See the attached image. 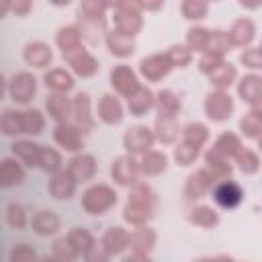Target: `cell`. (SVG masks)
I'll return each mask as SVG.
<instances>
[{
  "label": "cell",
  "mask_w": 262,
  "mask_h": 262,
  "mask_svg": "<svg viewBox=\"0 0 262 262\" xmlns=\"http://www.w3.org/2000/svg\"><path fill=\"white\" fill-rule=\"evenodd\" d=\"M156 207H158V194L154 192V188L147 182L137 180L131 186L127 203L123 207V219L135 227L145 225L154 217Z\"/></svg>",
  "instance_id": "1"
},
{
  "label": "cell",
  "mask_w": 262,
  "mask_h": 262,
  "mask_svg": "<svg viewBox=\"0 0 262 262\" xmlns=\"http://www.w3.org/2000/svg\"><path fill=\"white\" fill-rule=\"evenodd\" d=\"M106 2L98 0H86L78 8V33L82 41H88L90 45H96L102 35H106Z\"/></svg>",
  "instance_id": "2"
},
{
  "label": "cell",
  "mask_w": 262,
  "mask_h": 262,
  "mask_svg": "<svg viewBox=\"0 0 262 262\" xmlns=\"http://www.w3.org/2000/svg\"><path fill=\"white\" fill-rule=\"evenodd\" d=\"M106 8H113V25L115 31L127 35V37H135L141 27H143V14L137 8V2H129V0H121V2H106Z\"/></svg>",
  "instance_id": "3"
},
{
  "label": "cell",
  "mask_w": 262,
  "mask_h": 262,
  "mask_svg": "<svg viewBox=\"0 0 262 262\" xmlns=\"http://www.w3.org/2000/svg\"><path fill=\"white\" fill-rule=\"evenodd\" d=\"M117 201H119L117 190L104 182L90 184L82 192V209L88 215H104L106 211H111L117 205Z\"/></svg>",
  "instance_id": "4"
},
{
  "label": "cell",
  "mask_w": 262,
  "mask_h": 262,
  "mask_svg": "<svg viewBox=\"0 0 262 262\" xmlns=\"http://www.w3.org/2000/svg\"><path fill=\"white\" fill-rule=\"evenodd\" d=\"M139 176H141V172H139V162L135 160V156L123 154V156L113 160V164H111V178L119 186H133L139 180Z\"/></svg>",
  "instance_id": "5"
},
{
  "label": "cell",
  "mask_w": 262,
  "mask_h": 262,
  "mask_svg": "<svg viewBox=\"0 0 262 262\" xmlns=\"http://www.w3.org/2000/svg\"><path fill=\"white\" fill-rule=\"evenodd\" d=\"M233 113V98L227 90H211L205 96V115L211 121H227Z\"/></svg>",
  "instance_id": "6"
},
{
  "label": "cell",
  "mask_w": 262,
  "mask_h": 262,
  "mask_svg": "<svg viewBox=\"0 0 262 262\" xmlns=\"http://www.w3.org/2000/svg\"><path fill=\"white\" fill-rule=\"evenodd\" d=\"M154 141H156L154 131L147 125H133L123 135V145L131 156H143L145 151L151 149Z\"/></svg>",
  "instance_id": "7"
},
{
  "label": "cell",
  "mask_w": 262,
  "mask_h": 262,
  "mask_svg": "<svg viewBox=\"0 0 262 262\" xmlns=\"http://www.w3.org/2000/svg\"><path fill=\"white\" fill-rule=\"evenodd\" d=\"M37 92V78L31 72H16L8 82V94L16 104H29Z\"/></svg>",
  "instance_id": "8"
},
{
  "label": "cell",
  "mask_w": 262,
  "mask_h": 262,
  "mask_svg": "<svg viewBox=\"0 0 262 262\" xmlns=\"http://www.w3.org/2000/svg\"><path fill=\"white\" fill-rule=\"evenodd\" d=\"M90 94L88 92H76V96L72 98V119L74 125L82 131V133H90L96 127V121L92 117V108H90Z\"/></svg>",
  "instance_id": "9"
},
{
  "label": "cell",
  "mask_w": 262,
  "mask_h": 262,
  "mask_svg": "<svg viewBox=\"0 0 262 262\" xmlns=\"http://www.w3.org/2000/svg\"><path fill=\"white\" fill-rule=\"evenodd\" d=\"M63 59L68 61V66L72 68V72L76 76L90 78V76H94L98 72V59L84 45L78 47V49H74V51H70V53H66Z\"/></svg>",
  "instance_id": "10"
},
{
  "label": "cell",
  "mask_w": 262,
  "mask_h": 262,
  "mask_svg": "<svg viewBox=\"0 0 262 262\" xmlns=\"http://www.w3.org/2000/svg\"><path fill=\"white\" fill-rule=\"evenodd\" d=\"M211 192H213V201L223 209H235L244 201V188L235 180H229V178L217 182L211 188Z\"/></svg>",
  "instance_id": "11"
},
{
  "label": "cell",
  "mask_w": 262,
  "mask_h": 262,
  "mask_svg": "<svg viewBox=\"0 0 262 262\" xmlns=\"http://www.w3.org/2000/svg\"><path fill=\"white\" fill-rule=\"evenodd\" d=\"M213 186H215V178L211 176V172H209L207 168H199V170H194V172L186 178L184 196H186V201L194 203V201L203 199Z\"/></svg>",
  "instance_id": "12"
},
{
  "label": "cell",
  "mask_w": 262,
  "mask_h": 262,
  "mask_svg": "<svg viewBox=\"0 0 262 262\" xmlns=\"http://www.w3.org/2000/svg\"><path fill=\"white\" fill-rule=\"evenodd\" d=\"M170 70H172V66H170L166 53H151V55H145L139 61V74L147 82H160V80H164L170 74Z\"/></svg>",
  "instance_id": "13"
},
{
  "label": "cell",
  "mask_w": 262,
  "mask_h": 262,
  "mask_svg": "<svg viewBox=\"0 0 262 262\" xmlns=\"http://www.w3.org/2000/svg\"><path fill=\"white\" fill-rule=\"evenodd\" d=\"M237 94L250 104V111H262V78L258 74H246L237 82Z\"/></svg>",
  "instance_id": "14"
},
{
  "label": "cell",
  "mask_w": 262,
  "mask_h": 262,
  "mask_svg": "<svg viewBox=\"0 0 262 262\" xmlns=\"http://www.w3.org/2000/svg\"><path fill=\"white\" fill-rule=\"evenodd\" d=\"M53 139L59 147H63L66 151H80L84 147V139H82V131L74 125V123H61L53 127Z\"/></svg>",
  "instance_id": "15"
},
{
  "label": "cell",
  "mask_w": 262,
  "mask_h": 262,
  "mask_svg": "<svg viewBox=\"0 0 262 262\" xmlns=\"http://www.w3.org/2000/svg\"><path fill=\"white\" fill-rule=\"evenodd\" d=\"M225 33H227V39H229L231 47L233 45L235 47H248L256 37V25H254L252 18L239 16V18H235L231 23L229 31H225Z\"/></svg>",
  "instance_id": "16"
},
{
  "label": "cell",
  "mask_w": 262,
  "mask_h": 262,
  "mask_svg": "<svg viewBox=\"0 0 262 262\" xmlns=\"http://www.w3.org/2000/svg\"><path fill=\"white\" fill-rule=\"evenodd\" d=\"M108 80H111V86H113L119 94H123V96L131 94V92L139 86L137 74L131 70V66H125V63L115 66V68L111 70V74H108Z\"/></svg>",
  "instance_id": "17"
},
{
  "label": "cell",
  "mask_w": 262,
  "mask_h": 262,
  "mask_svg": "<svg viewBox=\"0 0 262 262\" xmlns=\"http://www.w3.org/2000/svg\"><path fill=\"white\" fill-rule=\"evenodd\" d=\"M66 170L76 182H86L96 174V158L92 154H76Z\"/></svg>",
  "instance_id": "18"
},
{
  "label": "cell",
  "mask_w": 262,
  "mask_h": 262,
  "mask_svg": "<svg viewBox=\"0 0 262 262\" xmlns=\"http://www.w3.org/2000/svg\"><path fill=\"white\" fill-rule=\"evenodd\" d=\"M96 115L106 125H119L123 121V104L115 94L106 92L100 96V100L96 104Z\"/></svg>",
  "instance_id": "19"
},
{
  "label": "cell",
  "mask_w": 262,
  "mask_h": 262,
  "mask_svg": "<svg viewBox=\"0 0 262 262\" xmlns=\"http://www.w3.org/2000/svg\"><path fill=\"white\" fill-rule=\"evenodd\" d=\"M76 184H78V182L68 174V170L61 168L59 172L51 174L49 184H47V190H49V194H51L53 199H57V201H68V199L74 196Z\"/></svg>",
  "instance_id": "20"
},
{
  "label": "cell",
  "mask_w": 262,
  "mask_h": 262,
  "mask_svg": "<svg viewBox=\"0 0 262 262\" xmlns=\"http://www.w3.org/2000/svg\"><path fill=\"white\" fill-rule=\"evenodd\" d=\"M31 229L37 235L49 237V235H55L61 229V219L57 217V213H53L49 209H41V211L33 213V217H31Z\"/></svg>",
  "instance_id": "21"
},
{
  "label": "cell",
  "mask_w": 262,
  "mask_h": 262,
  "mask_svg": "<svg viewBox=\"0 0 262 262\" xmlns=\"http://www.w3.org/2000/svg\"><path fill=\"white\" fill-rule=\"evenodd\" d=\"M154 96H156V92H154L151 88L139 84L131 94L125 96V98H127V108H129V113H131L133 117H143L149 108H154Z\"/></svg>",
  "instance_id": "22"
},
{
  "label": "cell",
  "mask_w": 262,
  "mask_h": 262,
  "mask_svg": "<svg viewBox=\"0 0 262 262\" xmlns=\"http://www.w3.org/2000/svg\"><path fill=\"white\" fill-rule=\"evenodd\" d=\"M23 59L33 68H47L53 59V51L43 41H29L23 49Z\"/></svg>",
  "instance_id": "23"
},
{
  "label": "cell",
  "mask_w": 262,
  "mask_h": 262,
  "mask_svg": "<svg viewBox=\"0 0 262 262\" xmlns=\"http://www.w3.org/2000/svg\"><path fill=\"white\" fill-rule=\"evenodd\" d=\"M45 108H47V115L57 123H70V117H72V100L66 96V94H49L45 98Z\"/></svg>",
  "instance_id": "24"
},
{
  "label": "cell",
  "mask_w": 262,
  "mask_h": 262,
  "mask_svg": "<svg viewBox=\"0 0 262 262\" xmlns=\"http://www.w3.org/2000/svg\"><path fill=\"white\" fill-rule=\"evenodd\" d=\"M154 106L158 111V117H176L182 108V100L174 90L162 88L154 96Z\"/></svg>",
  "instance_id": "25"
},
{
  "label": "cell",
  "mask_w": 262,
  "mask_h": 262,
  "mask_svg": "<svg viewBox=\"0 0 262 262\" xmlns=\"http://www.w3.org/2000/svg\"><path fill=\"white\" fill-rule=\"evenodd\" d=\"M104 43H106L108 53L115 55V57H129L135 51V39L133 37H127V35H123V33H119L115 29L113 31H106Z\"/></svg>",
  "instance_id": "26"
},
{
  "label": "cell",
  "mask_w": 262,
  "mask_h": 262,
  "mask_svg": "<svg viewBox=\"0 0 262 262\" xmlns=\"http://www.w3.org/2000/svg\"><path fill=\"white\" fill-rule=\"evenodd\" d=\"M25 180V168L14 158H2L0 160V188H12L23 184Z\"/></svg>",
  "instance_id": "27"
},
{
  "label": "cell",
  "mask_w": 262,
  "mask_h": 262,
  "mask_svg": "<svg viewBox=\"0 0 262 262\" xmlns=\"http://www.w3.org/2000/svg\"><path fill=\"white\" fill-rule=\"evenodd\" d=\"M156 231L149 225H137L133 233H129V248L135 254H149L156 246Z\"/></svg>",
  "instance_id": "28"
},
{
  "label": "cell",
  "mask_w": 262,
  "mask_h": 262,
  "mask_svg": "<svg viewBox=\"0 0 262 262\" xmlns=\"http://www.w3.org/2000/svg\"><path fill=\"white\" fill-rule=\"evenodd\" d=\"M154 137L164 143V145H170L178 139L180 135V125L176 121V117H156V123H154Z\"/></svg>",
  "instance_id": "29"
},
{
  "label": "cell",
  "mask_w": 262,
  "mask_h": 262,
  "mask_svg": "<svg viewBox=\"0 0 262 262\" xmlns=\"http://www.w3.org/2000/svg\"><path fill=\"white\" fill-rule=\"evenodd\" d=\"M100 242L108 250L111 256H117V254H121V252H125L129 248V231L119 227V225H113V227H108L104 231Z\"/></svg>",
  "instance_id": "30"
},
{
  "label": "cell",
  "mask_w": 262,
  "mask_h": 262,
  "mask_svg": "<svg viewBox=\"0 0 262 262\" xmlns=\"http://www.w3.org/2000/svg\"><path fill=\"white\" fill-rule=\"evenodd\" d=\"M43 82H45V86L49 90H53L57 94H66L68 90L74 88V76L63 68H53V70L45 72L43 74Z\"/></svg>",
  "instance_id": "31"
},
{
  "label": "cell",
  "mask_w": 262,
  "mask_h": 262,
  "mask_svg": "<svg viewBox=\"0 0 262 262\" xmlns=\"http://www.w3.org/2000/svg\"><path fill=\"white\" fill-rule=\"evenodd\" d=\"M39 151H41V143H35L31 139H18L12 143V154H14V160L31 166V168H37L39 164Z\"/></svg>",
  "instance_id": "32"
},
{
  "label": "cell",
  "mask_w": 262,
  "mask_h": 262,
  "mask_svg": "<svg viewBox=\"0 0 262 262\" xmlns=\"http://www.w3.org/2000/svg\"><path fill=\"white\" fill-rule=\"evenodd\" d=\"M166 166H168V156L158 149L145 151L139 160V172L145 176H158L166 170Z\"/></svg>",
  "instance_id": "33"
},
{
  "label": "cell",
  "mask_w": 262,
  "mask_h": 262,
  "mask_svg": "<svg viewBox=\"0 0 262 262\" xmlns=\"http://www.w3.org/2000/svg\"><path fill=\"white\" fill-rule=\"evenodd\" d=\"M205 168L211 172V176L215 178V180H225V178H229L231 176V164H229V160L227 158H223V156H219L213 147H209L207 151H205Z\"/></svg>",
  "instance_id": "34"
},
{
  "label": "cell",
  "mask_w": 262,
  "mask_h": 262,
  "mask_svg": "<svg viewBox=\"0 0 262 262\" xmlns=\"http://www.w3.org/2000/svg\"><path fill=\"white\" fill-rule=\"evenodd\" d=\"M237 78V70L231 61H221L211 74H209V80H211V86H215V90H227Z\"/></svg>",
  "instance_id": "35"
},
{
  "label": "cell",
  "mask_w": 262,
  "mask_h": 262,
  "mask_svg": "<svg viewBox=\"0 0 262 262\" xmlns=\"http://www.w3.org/2000/svg\"><path fill=\"white\" fill-rule=\"evenodd\" d=\"M242 147H244V143H242V139H239V135H235V133H231V131H223L217 139H215V143H213V149L219 154V156H223V158H235L239 151H242Z\"/></svg>",
  "instance_id": "36"
},
{
  "label": "cell",
  "mask_w": 262,
  "mask_h": 262,
  "mask_svg": "<svg viewBox=\"0 0 262 262\" xmlns=\"http://www.w3.org/2000/svg\"><path fill=\"white\" fill-rule=\"evenodd\" d=\"M186 217H188V221L192 225H199V227H205V229L215 227L219 223V213L213 207H209V205H194V207H190Z\"/></svg>",
  "instance_id": "37"
},
{
  "label": "cell",
  "mask_w": 262,
  "mask_h": 262,
  "mask_svg": "<svg viewBox=\"0 0 262 262\" xmlns=\"http://www.w3.org/2000/svg\"><path fill=\"white\" fill-rule=\"evenodd\" d=\"M55 43L57 47L61 49V55L82 47V39H80V33L76 29V25H66V27H59L57 29V35H55Z\"/></svg>",
  "instance_id": "38"
},
{
  "label": "cell",
  "mask_w": 262,
  "mask_h": 262,
  "mask_svg": "<svg viewBox=\"0 0 262 262\" xmlns=\"http://www.w3.org/2000/svg\"><path fill=\"white\" fill-rule=\"evenodd\" d=\"M231 51V43L227 39V33L221 31V29H215V31H209V39H207V47H205V53L207 55H215V57H225L227 53Z\"/></svg>",
  "instance_id": "39"
},
{
  "label": "cell",
  "mask_w": 262,
  "mask_h": 262,
  "mask_svg": "<svg viewBox=\"0 0 262 262\" xmlns=\"http://www.w3.org/2000/svg\"><path fill=\"white\" fill-rule=\"evenodd\" d=\"M0 131L8 137L23 135V111L16 108H6L0 115Z\"/></svg>",
  "instance_id": "40"
},
{
  "label": "cell",
  "mask_w": 262,
  "mask_h": 262,
  "mask_svg": "<svg viewBox=\"0 0 262 262\" xmlns=\"http://www.w3.org/2000/svg\"><path fill=\"white\" fill-rule=\"evenodd\" d=\"M180 133H182V141H186L190 145H196V147H203L209 139V127L205 123H199V121H192V123L184 125V129Z\"/></svg>",
  "instance_id": "41"
},
{
  "label": "cell",
  "mask_w": 262,
  "mask_h": 262,
  "mask_svg": "<svg viewBox=\"0 0 262 262\" xmlns=\"http://www.w3.org/2000/svg\"><path fill=\"white\" fill-rule=\"evenodd\" d=\"M61 164H63L61 154H59L57 149H53V147L41 143V151H39V164H37V168H41V170L47 172V174H55V172L61 170Z\"/></svg>",
  "instance_id": "42"
},
{
  "label": "cell",
  "mask_w": 262,
  "mask_h": 262,
  "mask_svg": "<svg viewBox=\"0 0 262 262\" xmlns=\"http://www.w3.org/2000/svg\"><path fill=\"white\" fill-rule=\"evenodd\" d=\"M239 131L248 137V139H260V131H262V111H250L239 119Z\"/></svg>",
  "instance_id": "43"
},
{
  "label": "cell",
  "mask_w": 262,
  "mask_h": 262,
  "mask_svg": "<svg viewBox=\"0 0 262 262\" xmlns=\"http://www.w3.org/2000/svg\"><path fill=\"white\" fill-rule=\"evenodd\" d=\"M45 129V117L39 108L23 111V135H39Z\"/></svg>",
  "instance_id": "44"
},
{
  "label": "cell",
  "mask_w": 262,
  "mask_h": 262,
  "mask_svg": "<svg viewBox=\"0 0 262 262\" xmlns=\"http://www.w3.org/2000/svg\"><path fill=\"white\" fill-rule=\"evenodd\" d=\"M51 256H53L57 262H76L80 254H78V250L70 244V239H68L66 235H61V237L53 239V244H51Z\"/></svg>",
  "instance_id": "45"
},
{
  "label": "cell",
  "mask_w": 262,
  "mask_h": 262,
  "mask_svg": "<svg viewBox=\"0 0 262 262\" xmlns=\"http://www.w3.org/2000/svg\"><path fill=\"white\" fill-rule=\"evenodd\" d=\"M166 57H168V61H170L172 68H180V70H182V68L190 66V61H192V51H190L186 45L174 43V45L168 47Z\"/></svg>",
  "instance_id": "46"
},
{
  "label": "cell",
  "mask_w": 262,
  "mask_h": 262,
  "mask_svg": "<svg viewBox=\"0 0 262 262\" xmlns=\"http://www.w3.org/2000/svg\"><path fill=\"white\" fill-rule=\"evenodd\" d=\"M201 156V147L196 145H190L186 141H180L176 147H174V160L178 166H190L196 162V158Z\"/></svg>",
  "instance_id": "47"
},
{
  "label": "cell",
  "mask_w": 262,
  "mask_h": 262,
  "mask_svg": "<svg viewBox=\"0 0 262 262\" xmlns=\"http://www.w3.org/2000/svg\"><path fill=\"white\" fill-rule=\"evenodd\" d=\"M207 39H209V29H205V27H190V29L186 31V47H188L190 51H201V53H205Z\"/></svg>",
  "instance_id": "48"
},
{
  "label": "cell",
  "mask_w": 262,
  "mask_h": 262,
  "mask_svg": "<svg viewBox=\"0 0 262 262\" xmlns=\"http://www.w3.org/2000/svg\"><path fill=\"white\" fill-rule=\"evenodd\" d=\"M66 237H68L70 244L78 250V254H84V252L94 244V235H92L88 229H84V227H74V229H70V233H68Z\"/></svg>",
  "instance_id": "49"
},
{
  "label": "cell",
  "mask_w": 262,
  "mask_h": 262,
  "mask_svg": "<svg viewBox=\"0 0 262 262\" xmlns=\"http://www.w3.org/2000/svg\"><path fill=\"white\" fill-rule=\"evenodd\" d=\"M235 164H237V168H239L244 174H254V172H258V168H260V158H258V154H256L254 149L242 147V151L235 156Z\"/></svg>",
  "instance_id": "50"
},
{
  "label": "cell",
  "mask_w": 262,
  "mask_h": 262,
  "mask_svg": "<svg viewBox=\"0 0 262 262\" xmlns=\"http://www.w3.org/2000/svg\"><path fill=\"white\" fill-rule=\"evenodd\" d=\"M180 12L184 14V18L188 20H201L207 16L209 12V4L203 0H184L180 4Z\"/></svg>",
  "instance_id": "51"
},
{
  "label": "cell",
  "mask_w": 262,
  "mask_h": 262,
  "mask_svg": "<svg viewBox=\"0 0 262 262\" xmlns=\"http://www.w3.org/2000/svg\"><path fill=\"white\" fill-rule=\"evenodd\" d=\"M6 223L12 229H23L27 225V211L20 203H8L6 207Z\"/></svg>",
  "instance_id": "52"
},
{
  "label": "cell",
  "mask_w": 262,
  "mask_h": 262,
  "mask_svg": "<svg viewBox=\"0 0 262 262\" xmlns=\"http://www.w3.org/2000/svg\"><path fill=\"white\" fill-rule=\"evenodd\" d=\"M37 252L33 250V246L29 244H16L12 250H10V256H8V262H37Z\"/></svg>",
  "instance_id": "53"
},
{
  "label": "cell",
  "mask_w": 262,
  "mask_h": 262,
  "mask_svg": "<svg viewBox=\"0 0 262 262\" xmlns=\"http://www.w3.org/2000/svg\"><path fill=\"white\" fill-rule=\"evenodd\" d=\"M84 262H111L108 250L102 246V242H96L84 252Z\"/></svg>",
  "instance_id": "54"
},
{
  "label": "cell",
  "mask_w": 262,
  "mask_h": 262,
  "mask_svg": "<svg viewBox=\"0 0 262 262\" xmlns=\"http://www.w3.org/2000/svg\"><path fill=\"white\" fill-rule=\"evenodd\" d=\"M239 61L250 68V70H258L262 68V55H260V49L258 47H250V49H244L239 53Z\"/></svg>",
  "instance_id": "55"
},
{
  "label": "cell",
  "mask_w": 262,
  "mask_h": 262,
  "mask_svg": "<svg viewBox=\"0 0 262 262\" xmlns=\"http://www.w3.org/2000/svg\"><path fill=\"white\" fill-rule=\"evenodd\" d=\"M221 61H223L221 57H215V55H207V53H203V55H201V59H199V70H201L203 74H207V76H209V74H211V72H213Z\"/></svg>",
  "instance_id": "56"
},
{
  "label": "cell",
  "mask_w": 262,
  "mask_h": 262,
  "mask_svg": "<svg viewBox=\"0 0 262 262\" xmlns=\"http://www.w3.org/2000/svg\"><path fill=\"white\" fill-rule=\"evenodd\" d=\"M10 10H12L14 14L23 16V14H27V12L31 10V2H27V0H16V2H10Z\"/></svg>",
  "instance_id": "57"
},
{
  "label": "cell",
  "mask_w": 262,
  "mask_h": 262,
  "mask_svg": "<svg viewBox=\"0 0 262 262\" xmlns=\"http://www.w3.org/2000/svg\"><path fill=\"white\" fill-rule=\"evenodd\" d=\"M121 262H151V258H149L147 254H135V252H131V254H127Z\"/></svg>",
  "instance_id": "58"
},
{
  "label": "cell",
  "mask_w": 262,
  "mask_h": 262,
  "mask_svg": "<svg viewBox=\"0 0 262 262\" xmlns=\"http://www.w3.org/2000/svg\"><path fill=\"white\" fill-rule=\"evenodd\" d=\"M194 262H235L231 256H215V258H196Z\"/></svg>",
  "instance_id": "59"
},
{
  "label": "cell",
  "mask_w": 262,
  "mask_h": 262,
  "mask_svg": "<svg viewBox=\"0 0 262 262\" xmlns=\"http://www.w3.org/2000/svg\"><path fill=\"white\" fill-rule=\"evenodd\" d=\"M139 10H158L162 8V2H137Z\"/></svg>",
  "instance_id": "60"
},
{
  "label": "cell",
  "mask_w": 262,
  "mask_h": 262,
  "mask_svg": "<svg viewBox=\"0 0 262 262\" xmlns=\"http://www.w3.org/2000/svg\"><path fill=\"white\" fill-rule=\"evenodd\" d=\"M10 10V2H6V0H0V18L6 14Z\"/></svg>",
  "instance_id": "61"
},
{
  "label": "cell",
  "mask_w": 262,
  "mask_h": 262,
  "mask_svg": "<svg viewBox=\"0 0 262 262\" xmlns=\"http://www.w3.org/2000/svg\"><path fill=\"white\" fill-rule=\"evenodd\" d=\"M37 262H57V260H55L53 256H49V254H45V256H41V258H39Z\"/></svg>",
  "instance_id": "62"
},
{
  "label": "cell",
  "mask_w": 262,
  "mask_h": 262,
  "mask_svg": "<svg viewBox=\"0 0 262 262\" xmlns=\"http://www.w3.org/2000/svg\"><path fill=\"white\" fill-rule=\"evenodd\" d=\"M4 90H6V80H4V76L0 74V98H2V94H4Z\"/></svg>",
  "instance_id": "63"
},
{
  "label": "cell",
  "mask_w": 262,
  "mask_h": 262,
  "mask_svg": "<svg viewBox=\"0 0 262 262\" xmlns=\"http://www.w3.org/2000/svg\"><path fill=\"white\" fill-rule=\"evenodd\" d=\"M242 6H246V8H258L260 6V2H239Z\"/></svg>",
  "instance_id": "64"
}]
</instances>
